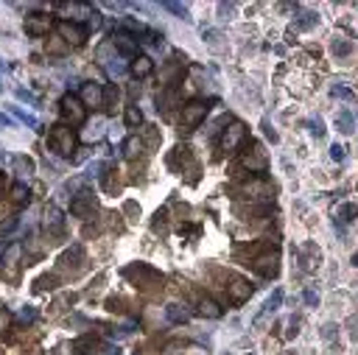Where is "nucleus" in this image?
I'll return each mask as SVG.
<instances>
[{
    "instance_id": "20e7f679",
    "label": "nucleus",
    "mask_w": 358,
    "mask_h": 355,
    "mask_svg": "<svg viewBox=\"0 0 358 355\" xmlns=\"http://www.w3.org/2000/svg\"><path fill=\"white\" fill-rule=\"evenodd\" d=\"M73 145H76V134L67 123H56V126L48 132V148L56 151L59 157H70Z\"/></svg>"
},
{
    "instance_id": "79ce46f5",
    "label": "nucleus",
    "mask_w": 358,
    "mask_h": 355,
    "mask_svg": "<svg viewBox=\"0 0 358 355\" xmlns=\"http://www.w3.org/2000/svg\"><path fill=\"white\" fill-rule=\"evenodd\" d=\"M0 90H3V84H0Z\"/></svg>"
},
{
    "instance_id": "f8f14e48",
    "label": "nucleus",
    "mask_w": 358,
    "mask_h": 355,
    "mask_svg": "<svg viewBox=\"0 0 358 355\" xmlns=\"http://www.w3.org/2000/svg\"><path fill=\"white\" fill-rule=\"evenodd\" d=\"M104 87L95 84V81H87V84H81V104L84 107H92V109H101L104 107Z\"/></svg>"
},
{
    "instance_id": "58836bf2",
    "label": "nucleus",
    "mask_w": 358,
    "mask_h": 355,
    "mask_svg": "<svg viewBox=\"0 0 358 355\" xmlns=\"http://www.w3.org/2000/svg\"><path fill=\"white\" fill-rule=\"evenodd\" d=\"M9 322H12V316H9L6 311H0V330H6V327H9Z\"/></svg>"
},
{
    "instance_id": "b1692460",
    "label": "nucleus",
    "mask_w": 358,
    "mask_h": 355,
    "mask_svg": "<svg viewBox=\"0 0 358 355\" xmlns=\"http://www.w3.org/2000/svg\"><path fill=\"white\" fill-rule=\"evenodd\" d=\"M20 252H23V246H20L17 241H14L12 246H6V249H3V266L14 269V266H17V260H20Z\"/></svg>"
},
{
    "instance_id": "2f4dec72",
    "label": "nucleus",
    "mask_w": 358,
    "mask_h": 355,
    "mask_svg": "<svg viewBox=\"0 0 358 355\" xmlns=\"http://www.w3.org/2000/svg\"><path fill=\"white\" fill-rule=\"evenodd\" d=\"M123 154H126V157H137L140 154V140L137 137H129L126 143H123Z\"/></svg>"
},
{
    "instance_id": "4468645a",
    "label": "nucleus",
    "mask_w": 358,
    "mask_h": 355,
    "mask_svg": "<svg viewBox=\"0 0 358 355\" xmlns=\"http://www.w3.org/2000/svg\"><path fill=\"white\" fill-rule=\"evenodd\" d=\"M25 34L28 36H45L48 34V20H39V14H31V17H25Z\"/></svg>"
},
{
    "instance_id": "a19ab883",
    "label": "nucleus",
    "mask_w": 358,
    "mask_h": 355,
    "mask_svg": "<svg viewBox=\"0 0 358 355\" xmlns=\"http://www.w3.org/2000/svg\"><path fill=\"white\" fill-rule=\"evenodd\" d=\"M352 266H355V269H358V252L352 255Z\"/></svg>"
},
{
    "instance_id": "393cba45",
    "label": "nucleus",
    "mask_w": 358,
    "mask_h": 355,
    "mask_svg": "<svg viewBox=\"0 0 358 355\" xmlns=\"http://www.w3.org/2000/svg\"><path fill=\"white\" fill-rule=\"evenodd\" d=\"M140 123H143V112H140V107H137V104H129V107H126V126L134 129V126H140Z\"/></svg>"
},
{
    "instance_id": "ea45409f",
    "label": "nucleus",
    "mask_w": 358,
    "mask_h": 355,
    "mask_svg": "<svg viewBox=\"0 0 358 355\" xmlns=\"http://www.w3.org/2000/svg\"><path fill=\"white\" fill-rule=\"evenodd\" d=\"M0 126H12V118H9V115H3V112H0Z\"/></svg>"
},
{
    "instance_id": "dca6fc26",
    "label": "nucleus",
    "mask_w": 358,
    "mask_h": 355,
    "mask_svg": "<svg viewBox=\"0 0 358 355\" xmlns=\"http://www.w3.org/2000/svg\"><path fill=\"white\" fill-rule=\"evenodd\" d=\"M199 313L207 316V319H221V316H224V308H221L219 302H213L210 296H201L199 299Z\"/></svg>"
},
{
    "instance_id": "4c0bfd02",
    "label": "nucleus",
    "mask_w": 358,
    "mask_h": 355,
    "mask_svg": "<svg viewBox=\"0 0 358 355\" xmlns=\"http://www.w3.org/2000/svg\"><path fill=\"white\" fill-rule=\"evenodd\" d=\"M107 70H110L112 76H121V73L126 70V67H123V65H115V62H110V65H107Z\"/></svg>"
},
{
    "instance_id": "cd10ccee",
    "label": "nucleus",
    "mask_w": 358,
    "mask_h": 355,
    "mask_svg": "<svg viewBox=\"0 0 358 355\" xmlns=\"http://www.w3.org/2000/svg\"><path fill=\"white\" fill-rule=\"evenodd\" d=\"M330 95H333V98H344V101H352L355 92H352L350 87H344V84H333V87H330Z\"/></svg>"
},
{
    "instance_id": "aec40b11",
    "label": "nucleus",
    "mask_w": 358,
    "mask_h": 355,
    "mask_svg": "<svg viewBox=\"0 0 358 355\" xmlns=\"http://www.w3.org/2000/svg\"><path fill=\"white\" fill-rule=\"evenodd\" d=\"M129 70H132L137 78H146V76L154 73V62L148 59V56H137V59H132V67H129Z\"/></svg>"
},
{
    "instance_id": "bb28decb",
    "label": "nucleus",
    "mask_w": 358,
    "mask_h": 355,
    "mask_svg": "<svg viewBox=\"0 0 358 355\" xmlns=\"http://www.w3.org/2000/svg\"><path fill=\"white\" fill-rule=\"evenodd\" d=\"M12 112L17 115V121H20V123H25V126H28V129H39V121H37V118H34V115L23 112V109H20V107H12Z\"/></svg>"
},
{
    "instance_id": "37998d69",
    "label": "nucleus",
    "mask_w": 358,
    "mask_h": 355,
    "mask_svg": "<svg viewBox=\"0 0 358 355\" xmlns=\"http://www.w3.org/2000/svg\"><path fill=\"white\" fill-rule=\"evenodd\" d=\"M355 121H358V115H355Z\"/></svg>"
},
{
    "instance_id": "0eeeda50",
    "label": "nucleus",
    "mask_w": 358,
    "mask_h": 355,
    "mask_svg": "<svg viewBox=\"0 0 358 355\" xmlns=\"http://www.w3.org/2000/svg\"><path fill=\"white\" fill-rule=\"evenodd\" d=\"M59 104H62V118L70 123V129H73V126H81V123L87 121V107L81 104V98L73 95V92L62 95Z\"/></svg>"
},
{
    "instance_id": "6e6552de",
    "label": "nucleus",
    "mask_w": 358,
    "mask_h": 355,
    "mask_svg": "<svg viewBox=\"0 0 358 355\" xmlns=\"http://www.w3.org/2000/svg\"><path fill=\"white\" fill-rule=\"evenodd\" d=\"M56 28H59V34H62V39H65L67 45H84L87 42V25H81V23H76V20H59L56 23Z\"/></svg>"
},
{
    "instance_id": "f257e3e1",
    "label": "nucleus",
    "mask_w": 358,
    "mask_h": 355,
    "mask_svg": "<svg viewBox=\"0 0 358 355\" xmlns=\"http://www.w3.org/2000/svg\"><path fill=\"white\" fill-rule=\"evenodd\" d=\"M249 266L263 274V277H274L277 274V263H280V255H277V246L272 243H252L249 246Z\"/></svg>"
},
{
    "instance_id": "7ed1b4c3",
    "label": "nucleus",
    "mask_w": 358,
    "mask_h": 355,
    "mask_svg": "<svg viewBox=\"0 0 358 355\" xmlns=\"http://www.w3.org/2000/svg\"><path fill=\"white\" fill-rule=\"evenodd\" d=\"M266 154L255 140H246L241 145V157H238V168L249 171V174H266Z\"/></svg>"
},
{
    "instance_id": "c9c22d12",
    "label": "nucleus",
    "mask_w": 358,
    "mask_h": 355,
    "mask_svg": "<svg viewBox=\"0 0 358 355\" xmlns=\"http://www.w3.org/2000/svg\"><path fill=\"white\" fill-rule=\"evenodd\" d=\"M37 319V311H34V308L31 305H25L23 311H20V322H25V325H31V322Z\"/></svg>"
},
{
    "instance_id": "7c9ffc66",
    "label": "nucleus",
    "mask_w": 358,
    "mask_h": 355,
    "mask_svg": "<svg viewBox=\"0 0 358 355\" xmlns=\"http://www.w3.org/2000/svg\"><path fill=\"white\" fill-rule=\"evenodd\" d=\"M308 129H311V134H314L316 140L325 137V123H322V118H311V121H308Z\"/></svg>"
},
{
    "instance_id": "a211bd4d",
    "label": "nucleus",
    "mask_w": 358,
    "mask_h": 355,
    "mask_svg": "<svg viewBox=\"0 0 358 355\" xmlns=\"http://www.w3.org/2000/svg\"><path fill=\"white\" fill-rule=\"evenodd\" d=\"M12 168H14V174H17L20 179H25V176L34 174V160H31V157L17 154V157H12Z\"/></svg>"
},
{
    "instance_id": "f704fd0d",
    "label": "nucleus",
    "mask_w": 358,
    "mask_h": 355,
    "mask_svg": "<svg viewBox=\"0 0 358 355\" xmlns=\"http://www.w3.org/2000/svg\"><path fill=\"white\" fill-rule=\"evenodd\" d=\"M330 157H333L336 163H344L347 148H344V145H339V143H333V145H330Z\"/></svg>"
},
{
    "instance_id": "72a5a7b5",
    "label": "nucleus",
    "mask_w": 358,
    "mask_h": 355,
    "mask_svg": "<svg viewBox=\"0 0 358 355\" xmlns=\"http://www.w3.org/2000/svg\"><path fill=\"white\" fill-rule=\"evenodd\" d=\"M302 299H305V305H308V308H316V305H319V294H316L314 288H305V291H302Z\"/></svg>"
},
{
    "instance_id": "a878e982",
    "label": "nucleus",
    "mask_w": 358,
    "mask_h": 355,
    "mask_svg": "<svg viewBox=\"0 0 358 355\" xmlns=\"http://www.w3.org/2000/svg\"><path fill=\"white\" fill-rule=\"evenodd\" d=\"M316 23H319V14H316V12H302V14L297 17V28H302V31L314 28Z\"/></svg>"
},
{
    "instance_id": "412c9836",
    "label": "nucleus",
    "mask_w": 358,
    "mask_h": 355,
    "mask_svg": "<svg viewBox=\"0 0 358 355\" xmlns=\"http://www.w3.org/2000/svg\"><path fill=\"white\" fill-rule=\"evenodd\" d=\"M81 260H84V249H81L79 243H76V246H70L65 255H62V266H65V269H70V266H79Z\"/></svg>"
},
{
    "instance_id": "5701e85b",
    "label": "nucleus",
    "mask_w": 358,
    "mask_h": 355,
    "mask_svg": "<svg viewBox=\"0 0 358 355\" xmlns=\"http://www.w3.org/2000/svg\"><path fill=\"white\" fill-rule=\"evenodd\" d=\"M336 216H339L344 224H352V221L358 218V205H352V201H344V205H339Z\"/></svg>"
},
{
    "instance_id": "6ab92c4d",
    "label": "nucleus",
    "mask_w": 358,
    "mask_h": 355,
    "mask_svg": "<svg viewBox=\"0 0 358 355\" xmlns=\"http://www.w3.org/2000/svg\"><path fill=\"white\" fill-rule=\"evenodd\" d=\"M45 227H48L54 235H59L62 229H65V218H62V213L56 210L54 205H50L48 210H45Z\"/></svg>"
},
{
    "instance_id": "423d86ee",
    "label": "nucleus",
    "mask_w": 358,
    "mask_h": 355,
    "mask_svg": "<svg viewBox=\"0 0 358 355\" xmlns=\"http://www.w3.org/2000/svg\"><path fill=\"white\" fill-rule=\"evenodd\" d=\"M207 112H210V101H188L182 107V115H179V126L185 132H193L204 123Z\"/></svg>"
},
{
    "instance_id": "f03ea898",
    "label": "nucleus",
    "mask_w": 358,
    "mask_h": 355,
    "mask_svg": "<svg viewBox=\"0 0 358 355\" xmlns=\"http://www.w3.org/2000/svg\"><path fill=\"white\" fill-rule=\"evenodd\" d=\"M123 277L132 280V283L143 291H163V283H165L163 274H160L157 269H151V266H146V263H134V266H129V269H123Z\"/></svg>"
},
{
    "instance_id": "c756f323",
    "label": "nucleus",
    "mask_w": 358,
    "mask_h": 355,
    "mask_svg": "<svg viewBox=\"0 0 358 355\" xmlns=\"http://www.w3.org/2000/svg\"><path fill=\"white\" fill-rule=\"evenodd\" d=\"M163 9H168L171 14H176V17H182V20H190L188 17V6H182V3H171L168 0V3H163Z\"/></svg>"
},
{
    "instance_id": "c85d7f7f",
    "label": "nucleus",
    "mask_w": 358,
    "mask_h": 355,
    "mask_svg": "<svg viewBox=\"0 0 358 355\" xmlns=\"http://www.w3.org/2000/svg\"><path fill=\"white\" fill-rule=\"evenodd\" d=\"M330 48H333L336 56H350L352 54V42H347V39H333Z\"/></svg>"
},
{
    "instance_id": "4be33fe9",
    "label": "nucleus",
    "mask_w": 358,
    "mask_h": 355,
    "mask_svg": "<svg viewBox=\"0 0 358 355\" xmlns=\"http://www.w3.org/2000/svg\"><path fill=\"white\" fill-rule=\"evenodd\" d=\"M12 201L14 205H28L31 201V190H28L25 182H17V185L12 187Z\"/></svg>"
},
{
    "instance_id": "2eb2a0df",
    "label": "nucleus",
    "mask_w": 358,
    "mask_h": 355,
    "mask_svg": "<svg viewBox=\"0 0 358 355\" xmlns=\"http://www.w3.org/2000/svg\"><path fill=\"white\" fill-rule=\"evenodd\" d=\"M165 319H168L171 325H185V322H190V311H185L182 305L171 302V305H165Z\"/></svg>"
},
{
    "instance_id": "f3484780",
    "label": "nucleus",
    "mask_w": 358,
    "mask_h": 355,
    "mask_svg": "<svg viewBox=\"0 0 358 355\" xmlns=\"http://www.w3.org/2000/svg\"><path fill=\"white\" fill-rule=\"evenodd\" d=\"M336 129H339L341 134H352L355 132V115H352L350 109H339V115H336Z\"/></svg>"
},
{
    "instance_id": "e433bc0d",
    "label": "nucleus",
    "mask_w": 358,
    "mask_h": 355,
    "mask_svg": "<svg viewBox=\"0 0 358 355\" xmlns=\"http://www.w3.org/2000/svg\"><path fill=\"white\" fill-rule=\"evenodd\" d=\"M263 132H266V137L272 140V143H277V132H274V129L269 126V121H263Z\"/></svg>"
},
{
    "instance_id": "39448f33",
    "label": "nucleus",
    "mask_w": 358,
    "mask_h": 355,
    "mask_svg": "<svg viewBox=\"0 0 358 355\" xmlns=\"http://www.w3.org/2000/svg\"><path fill=\"white\" fill-rule=\"evenodd\" d=\"M221 288H224L227 302H230V305H243L249 296L255 294V285L249 283V280L238 277V274H227V280H224V285H221Z\"/></svg>"
},
{
    "instance_id": "9d476101",
    "label": "nucleus",
    "mask_w": 358,
    "mask_h": 355,
    "mask_svg": "<svg viewBox=\"0 0 358 355\" xmlns=\"http://www.w3.org/2000/svg\"><path fill=\"white\" fill-rule=\"evenodd\" d=\"M112 48H115L121 56H126V59H137L140 45H137V39H134V34L118 28V31H112Z\"/></svg>"
},
{
    "instance_id": "ddd939ff",
    "label": "nucleus",
    "mask_w": 358,
    "mask_h": 355,
    "mask_svg": "<svg viewBox=\"0 0 358 355\" xmlns=\"http://www.w3.org/2000/svg\"><path fill=\"white\" fill-rule=\"evenodd\" d=\"M280 305H283V288H274V294L269 296L266 302H263V308H261V313L255 316V325L263 319V316H269V313H277L280 311Z\"/></svg>"
},
{
    "instance_id": "1a4fd4ad",
    "label": "nucleus",
    "mask_w": 358,
    "mask_h": 355,
    "mask_svg": "<svg viewBox=\"0 0 358 355\" xmlns=\"http://www.w3.org/2000/svg\"><path fill=\"white\" fill-rule=\"evenodd\" d=\"M246 143V126L241 121H230V129H221V148L235 151Z\"/></svg>"
},
{
    "instance_id": "473e14b6",
    "label": "nucleus",
    "mask_w": 358,
    "mask_h": 355,
    "mask_svg": "<svg viewBox=\"0 0 358 355\" xmlns=\"http://www.w3.org/2000/svg\"><path fill=\"white\" fill-rule=\"evenodd\" d=\"M14 95L20 98V101H25V104H31V107H39V101H37V95H34V92H28V90H23V87H20V90H14Z\"/></svg>"
},
{
    "instance_id": "9b49d317",
    "label": "nucleus",
    "mask_w": 358,
    "mask_h": 355,
    "mask_svg": "<svg viewBox=\"0 0 358 355\" xmlns=\"http://www.w3.org/2000/svg\"><path fill=\"white\" fill-rule=\"evenodd\" d=\"M92 210H95V196L90 190H79L73 196V201H70V216L87 218V216H92Z\"/></svg>"
}]
</instances>
